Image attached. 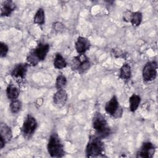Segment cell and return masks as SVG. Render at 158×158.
I'll use <instances>...</instances> for the list:
<instances>
[{
    "instance_id": "cell-2",
    "label": "cell",
    "mask_w": 158,
    "mask_h": 158,
    "mask_svg": "<svg viewBox=\"0 0 158 158\" xmlns=\"http://www.w3.org/2000/svg\"><path fill=\"white\" fill-rule=\"evenodd\" d=\"M49 51V45L47 43H39L36 47L30 52L27 57L29 65L35 66L39 62L44 60Z\"/></svg>"
},
{
    "instance_id": "cell-14",
    "label": "cell",
    "mask_w": 158,
    "mask_h": 158,
    "mask_svg": "<svg viewBox=\"0 0 158 158\" xmlns=\"http://www.w3.org/2000/svg\"><path fill=\"white\" fill-rule=\"evenodd\" d=\"M20 91L19 88L13 84H9L6 89V95L9 99L12 101L17 99L19 96Z\"/></svg>"
},
{
    "instance_id": "cell-25",
    "label": "cell",
    "mask_w": 158,
    "mask_h": 158,
    "mask_svg": "<svg viewBox=\"0 0 158 158\" xmlns=\"http://www.w3.org/2000/svg\"><path fill=\"white\" fill-rule=\"evenodd\" d=\"M131 14H132V12H131L130 10L125 11L123 14V20H125L127 22H129L130 21Z\"/></svg>"
},
{
    "instance_id": "cell-21",
    "label": "cell",
    "mask_w": 158,
    "mask_h": 158,
    "mask_svg": "<svg viewBox=\"0 0 158 158\" xmlns=\"http://www.w3.org/2000/svg\"><path fill=\"white\" fill-rule=\"evenodd\" d=\"M91 67V63L90 61L89 60L88 57H86L80 64L79 68L78 69V72L80 73H85L87 70H89V69Z\"/></svg>"
},
{
    "instance_id": "cell-1",
    "label": "cell",
    "mask_w": 158,
    "mask_h": 158,
    "mask_svg": "<svg viewBox=\"0 0 158 158\" xmlns=\"http://www.w3.org/2000/svg\"><path fill=\"white\" fill-rule=\"evenodd\" d=\"M92 126L97 136L102 139L107 137L111 132L107 120L99 112L96 113L92 119Z\"/></svg>"
},
{
    "instance_id": "cell-3",
    "label": "cell",
    "mask_w": 158,
    "mask_h": 158,
    "mask_svg": "<svg viewBox=\"0 0 158 158\" xmlns=\"http://www.w3.org/2000/svg\"><path fill=\"white\" fill-rule=\"evenodd\" d=\"M104 144L102 139L96 135H91L86 146L85 152L88 157L100 156L104 152Z\"/></svg>"
},
{
    "instance_id": "cell-15",
    "label": "cell",
    "mask_w": 158,
    "mask_h": 158,
    "mask_svg": "<svg viewBox=\"0 0 158 158\" xmlns=\"http://www.w3.org/2000/svg\"><path fill=\"white\" fill-rule=\"evenodd\" d=\"M131 77V69L128 64H124L121 67L119 72V77L124 80H128Z\"/></svg>"
},
{
    "instance_id": "cell-9",
    "label": "cell",
    "mask_w": 158,
    "mask_h": 158,
    "mask_svg": "<svg viewBox=\"0 0 158 158\" xmlns=\"http://www.w3.org/2000/svg\"><path fill=\"white\" fill-rule=\"evenodd\" d=\"M90 46L89 40L83 36H78L75 44V49L79 54H85L90 48Z\"/></svg>"
},
{
    "instance_id": "cell-16",
    "label": "cell",
    "mask_w": 158,
    "mask_h": 158,
    "mask_svg": "<svg viewBox=\"0 0 158 158\" xmlns=\"http://www.w3.org/2000/svg\"><path fill=\"white\" fill-rule=\"evenodd\" d=\"M141 102V98L139 95L133 94H132L129 99V103H130V110L131 112H135Z\"/></svg>"
},
{
    "instance_id": "cell-4",
    "label": "cell",
    "mask_w": 158,
    "mask_h": 158,
    "mask_svg": "<svg viewBox=\"0 0 158 158\" xmlns=\"http://www.w3.org/2000/svg\"><path fill=\"white\" fill-rule=\"evenodd\" d=\"M47 150L50 156L52 157H62L64 156V144L56 133L50 135L47 144Z\"/></svg>"
},
{
    "instance_id": "cell-6",
    "label": "cell",
    "mask_w": 158,
    "mask_h": 158,
    "mask_svg": "<svg viewBox=\"0 0 158 158\" xmlns=\"http://www.w3.org/2000/svg\"><path fill=\"white\" fill-rule=\"evenodd\" d=\"M157 64L156 61L148 62L143 69L142 75L145 82H150L154 80L157 76Z\"/></svg>"
},
{
    "instance_id": "cell-11",
    "label": "cell",
    "mask_w": 158,
    "mask_h": 158,
    "mask_svg": "<svg viewBox=\"0 0 158 158\" xmlns=\"http://www.w3.org/2000/svg\"><path fill=\"white\" fill-rule=\"evenodd\" d=\"M67 100V93L64 89H57L53 96V102L58 107L64 106Z\"/></svg>"
},
{
    "instance_id": "cell-18",
    "label": "cell",
    "mask_w": 158,
    "mask_h": 158,
    "mask_svg": "<svg viewBox=\"0 0 158 158\" xmlns=\"http://www.w3.org/2000/svg\"><path fill=\"white\" fill-rule=\"evenodd\" d=\"M33 22L35 23L41 25H43L45 22V14L44 9L43 8H39L36 12L34 18Z\"/></svg>"
},
{
    "instance_id": "cell-22",
    "label": "cell",
    "mask_w": 158,
    "mask_h": 158,
    "mask_svg": "<svg viewBox=\"0 0 158 158\" xmlns=\"http://www.w3.org/2000/svg\"><path fill=\"white\" fill-rule=\"evenodd\" d=\"M67 84V78L64 75H59L56 80V88L57 89H63Z\"/></svg>"
},
{
    "instance_id": "cell-13",
    "label": "cell",
    "mask_w": 158,
    "mask_h": 158,
    "mask_svg": "<svg viewBox=\"0 0 158 158\" xmlns=\"http://www.w3.org/2000/svg\"><path fill=\"white\" fill-rule=\"evenodd\" d=\"M12 136L10 127L4 123H1L0 125V138H2L7 143L10 141Z\"/></svg>"
},
{
    "instance_id": "cell-8",
    "label": "cell",
    "mask_w": 158,
    "mask_h": 158,
    "mask_svg": "<svg viewBox=\"0 0 158 158\" xmlns=\"http://www.w3.org/2000/svg\"><path fill=\"white\" fill-rule=\"evenodd\" d=\"M155 151L156 148L154 145L151 142L146 141L142 144L136 154V157L140 158H151L154 156Z\"/></svg>"
},
{
    "instance_id": "cell-19",
    "label": "cell",
    "mask_w": 158,
    "mask_h": 158,
    "mask_svg": "<svg viewBox=\"0 0 158 158\" xmlns=\"http://www.w3.org/2000/svg\"><path fill=\"white\" fill-rule=\"evenodd\" d=\"M142 19H143V15L141 12L139 11H136V12H132L130 22H131L133 26L138 27L141 24L142 22Z\"/></svg>"
},
{
    "instance_id": "cell-5",
    "label": "cell",
    "mask_w": 158,
    "mask_h": 158,
    "mask_svg": "<svg viewBox=\"0 0 158 158\" xmlns=\"http://www.w3.org/2000/svg\"><path fill=\"white\" fill-rule=\"evenodd\" d=\"M105 110L107 114L114 118H118L122 114V109L119 105L115 96H113L105 105Z\"/></svg>"
},
{
    "instance_id": "cell-12",
    "label": "cell",
    "mask_w": 158,
    "mask_h": 158,
    "mask_svg": "<svg viewBox=\"0 0 158 158\" xmlns=\"http://www.w3.org/2000/svg\"><path fill=\"white\" fill-rule=\"evenodd\" d=\"M15 4L10 0H6L2 2L1 8V17H8L15 9Z\"/></svg>"
},
{
    "instance_id": "cell-23",
    "label": "cell",
    "mask_w": 158,
    "mask_h": 158,
    "mask_svg": "<svg viewBox=\"0 0 158 158\" xmlns=\"http://www.w3.org/2000/svg\"><path fill=\"white\" fill-rule=\"evenodd\" d=\"M8 51H9V48H8L7 45L3 42H1V43H0V56H1V57H6Z\"/></svg>"
},
{
    "instance_id": "cell-20",
    "label": "cell",
    "mask_w": 158,
    "mask_h": 158,
    "mask_svg": "<svg viewBox=\"0 0 158 158\" xmlns=\"http://www.w3.org/2000/svg\"><path fill=\"white\" fill-rule=\"evenodd\" d=\"M9 107H10V110L11 112H12L14 114L18 113L22 107L21 102L19 100H18L17 99L12 100V101H11V102L10 103Z\"/></svg>"
},
{
    "instance_id": "cell-7",
    "label": "cell",
    "mask_w": 158,
    "mask_h": 158,
    "mask_svg": "<svg viewBox=\"0 0 158 158\" xmlns=\"http://www.w3.org/2000/svg\"><path fill=\"white\" fill-rule=\"evenodd\" d=\"M37 122L34 117L27 115L23 122L22 131L25 137H30L35 131L37 128Z\"/></svg>"
},
{
    "instance_id": "cell-24",
    "label": "cell",
    "mask_w": 158,
    "mask_h": 158,
    "mask_svg": "<svg viewBox=\"0 0 158 158\" xmlns=\"http://www.w3.org/2000/svg\"><path fill=\"white\" fill-rule=\"evenodd\" d=\"M53 28L56 31L60 32L64 30V26L63 25V24L62 23H60L59 22H57L53 24Z\"/></svg>"
},
{
    "instance_id": "cell-17",
    "label": "cell",
    "mask_w": 158,
    "mask_h": 158,
    "mask_svg": "<svg viewBox=\"0 0 158 158\" xmlns=\"http://www.w3.org/2000/svg\"><path fill=\"white\" fill-rule=\"evenodd\" d=\"M53 64L56 69H62L66 67L67 64L63 56L60 53H57L55 55Z\"/></svg>"
},
{
    "instance_id": "cell-10",
    "label": "cell",
    "mask_w": 158,
    "mask_h": 158,
    "mask_svg": "<svg viewBox=\"0 0 158 158\" xmlns=\"http://www.w3.org/2000/svg\"><path fill=\"white\" fill-rule=\"evenodd\" d=\"M27 63H21L17 64L10 72V75L15 78L23 79L27 72V69L28 67Z\"/></svg>"
}]
</instances>
